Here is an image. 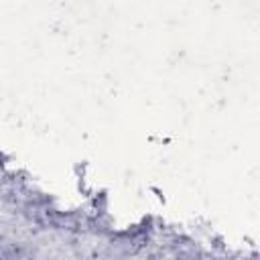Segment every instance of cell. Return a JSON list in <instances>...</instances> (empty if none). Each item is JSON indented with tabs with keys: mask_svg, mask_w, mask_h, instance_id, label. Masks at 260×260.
<instances>
[{
	"mask_svg": "<svg viewBox=\"0 0 260 260\" xmlns=\"http://www.w3.org/2000/svg\"><path fill=\"white\" fill-rule=\"evenodd\" d=\"M0 260H30V256L24 248L0 240Z\"/></svg>",
	"mask_w": 260,
	"mask_h": 260,
	"instance_id": "6da1fadb",
	"label": "cell"
}]
</instances>
